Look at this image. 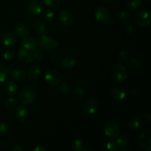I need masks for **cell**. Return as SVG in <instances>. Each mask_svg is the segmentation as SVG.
<instances>
[{"label": "cell", "mask_w": 151, "mask_h": 151, "mask_svg": "<svg viewBox=\"0 0 151 151\" xmlns=\"http://www.w3.org/2000/svg\"><path fill=\"white\" fill-rule=\"evenodd\" d=\"M15 116L18 120L20 121V122H24L27 119L28 111L24 107L20 106V107H18L16 109V111H15Z\"/></svg>", "instance_id": "ffe728a7"}, {"label": "cell", "mask_w": 151, "mask_h": 151, "mask_svg": "<svg viewBox=\"0 0 151 151\" xmlns=\"http://www.w3.org/2000/svg\"><path fill=\"white\" fill-rule=\"evenodd\" d=\"M41 73L40 66L36 64H34L29 68L27 71V75L30 78H37Z\"/></svg>", "instance_id": "cb8c5ba5"}, {"label": "cell", "mask_w": 151, "mask_h": 151, "mask_svg": "<svg viewBox=\"0 0 151 151\" xmlns=\"http://www.w3.org/2000/svg\"><path fill=\"white\" fill-rule=\"evenodd\" d=\"M3 57L7 60H11L14 57V52H13V50H6L4 52V54H3Z\"/></svg>", "instance_id": "d590c367"}, {"label": "cell", "mask_w": 151, "mask_h": 151, "mask_svg": "<svg viewBox=\"0 0 151 151\" xmlns=\"http://www.w3.org/2000/svg\"><path fill=\"white\" fill-rule=\"evenodd\" d=\"M33 56L34 58L38 60H41L44 58V54H43L41 51H39V50H35V51L34 52Z\"/></svg>", "instance_id": "f35d334b"}, {"label": "cell", "mask_w": 151, "mask_h": 151, "mask_svg": "<svg viewBox=\"0 0 151 151\" xmlns=\"http://www.w3.org/2000/svg\"><path fill=\"white\" fill-rule=\"evenodd\" d=\"M10 75L15 81H22L25 78V72L22 69H13L10 72Z\"/></svg>", "instance_id": "d4e9b609"}, {"label": "cell", "mask_w": 151, "mask_h": 151, "mask_svg": "<svg viewBox=\"0 0 151 151\" xmlns=\"http://www.w3.org/2000/svg\"><path fill=\"white\" fill-rule=\"evenodd\" d=\"M27 11L29 14L32 16H37L39 15L42 11V5L39 1H34L29 4L27 7Z\"/></svg>", "instance_id": "5bb4252c"}, {"label": "cell", "mask_w": 151, "mask_h": 151, "mask_svg": "<svg viewBox=\"0 0 151 151\" xmlns=\"http://www.w3.org/2000/svg\"><path fill=\"white\" fill-rule=\"evenodd\" d=\"M15 32L21 38L27 36L29 32V27L24 23H19L15 27Z\"/></svg>", "instance_id": "2e32d148"}, {"label": "cell", "mask_w": 151, "mask_h": 151, "mask_svg": "<svg viewBox=\"0 0 151 151\" xmlns=\"http://www.w3.org/2000/svg\"><path fill=\"white\" fill-rule=\"evenodd\" d=\"M44 17L48 22H52L55 18V14L54 12L51 10H47L44 12Z\"/></svg>", "instance_id": "4dcf8cb0"}, {"label": "cell", "mask_w": 151, "mask_h": 151, "mask_svg": "<svg viewBox=\"0 0 151 151\" xmlns=\"http://www.w3.org/2000/svg\"><path fill=\"white\" fill-rule=\"evenodd\" d=\"M101 149L103 150L115 151L117 150V145H116L115 142L108 140V141H106L104 143H103L101 146Z\"/></svg>", "instance_id": "4316f807"}, {"label": "cell", "mask_w": 151, "mask_h": 151, "mask_svg": "<svg viewBox=\"0 0 151 151\" xmlns=\"http://www.w3.org/2000/svg\"><path fill=\"white\" fill-rule=\"evenodd\" d=\"M111 76L117 82H123L128 77V69L122 63H116L111 69Z\"/></svg>", "instance_id": "6da1fadb"}, {"label": "cell", "mask_w": 151, "mask_h": 151, "mask_svg": "<svg viewBox=\"0 0 151 151\" xmlns=\"http://www.w3.org/2000/svg\"><path fill=\"white\" fill-rule=\"evenodd\" d=\"M32 150L34 151H46V149L44 147H41V146H37V147H35Z\"/></svg>", "instance_id": "ee69618b"}, {"label": "cell", "mask_w": 151, "mask_h": 151, "mask_svg": "<svg viewBox=\"0 0 151 151\" xmlns=\"http://www.w3.org/2000/svg\"><path fill=\"white\" fill-rule=\"evenodd\" d=\"M38 46L45 50H53L58 47V42L53 38L46 35L39 36Z\"/></svg>", "instance_id": "277c9868"}, {"label": "cell", "mask_w": 151, "mask_h": 151, "mask_svg": "<svg viewBox=\"0 0 151 151\" xmlns=\"http://www.w3.org/2000/svg\"><path fill=\"white\" fill-rule=\"evenodd\" d=\"M76 59L73 57H71V56H69V57H65L60 61L61 66L66 69H72V68L75 67V65H76Z\"/></svg>", "instance_id": "d6986e66"}, {"label": "cell", "mask_w": 151, "mask_h": 151, "mask_svg": "<svg viewBox=\"0 0 151 151\" xmlns=\"http://www.w3.org/2000/svg\"><path fill=\"white\" fill-rule=\"evenodd\" d=\"M142 4V0H128L127 5L131 9H137Z\"/></svg>", "instance_id": "f546056e"}, {"label": "cell", "mask_w": 151, "mask_h": 151, "mask_svg": "<svg viewBox=\"0 0 151 151\" xmlns=\"http://www.w3.org/2000/svg\"><path fill=\"white\" fill-rule=\"evenodd\" d=\"M8 131V126L4 122H0V134H5Z\"/></svg>", "instance_id": "74e56055"}, {"label": "cell", "mask_w": 151, "mask_h": 151, "mask_svg": "<svg viewBox=\"0 0 151 151\" xmlns=\"http://www.w3.org/2000/svg\"><path fill=\"white\" fill-rule=\"evenodd\" d=\"M5 92L9 95H15L18 91V86L13 81H8L4 86Z\"/></svg>", "instance_id": "7402d4cb"}, {"label": "cell", "mask_w": 151, "mask_h": 151, "mask_svg": "<svg viewBox=\"0 0 151 151\" xmlns=\"http://www.w3.org/2000/svg\"><path fill=\"white\" fill-rule=\"evenodd\" d=\"M98 109V103L94 99H89L86 100L84 104L83 110L86 114L93 115Z\"/></svg>", "instance_id": "30bf717a"}, {"label": "cell", "mask_w": 151, "mask_h": 151, "mask_svg": "<svg viewBox=\"0 0 151 151\" xmlns=\"http://www.w3.org/2000/svg\"><path fill=\"white\" fill-rule=\"evenodd\" d=\"M17 57L18 59L23 63H29L33 60V55L26 49L25 50L22 49V50H19L18 52Z\"/></svg>", "instance_id": "8fae6325"}, {"label": "cell", "mask_w": 151, "mask_h": 151, "mask_svg": "<svg viewBox=\"0 0 151 151\" xmlns=\"http://www.w3.org/2000/svg\"><path fill=\"white\" fill-rule=\"evenodd\" d=\"M58 60H59L58 55H55V54L52 55L51 57H50V60H51V61L54 63H57V62L58 61Z\"/></svg>", "instance_id": "60d3db41"}, {"label": "cell", "mask_w": 151, "mask_h": 151, "mask_svg": "<svg viewBox=\"0 0 151 151\" xmlns=\"http://www.w3.org/2000/svg\"><path fill=\"white\" fill-rule=\"evenodd\" d=\"M45 81H47L49 85L52 86H55L60 83L61 76L58 71L53 69H49L46 71L45 75H44Z\"/></svg>", "instance_id": "3957f363"}, {"label": "cell", "mask_w": 151, "mask_h": 151, "mask_svg": "<svg viewBox=\"0 0 151 151\" xmlns=\"http://www.w3.org/2000/svg\"><path fill=\"white\" fill-rule=\"evenodd\" d=\"M58 90L59 92L61 93V94H66V93L69 91V85L66 83H63L62 85H60V86L58 87Z\"/></svg>", "instance_id": "8d00e7d4"}, {"label": "cell", "mask_w": 151, "mask_h": 151, "mask_svg": "<svg viewBox=\"0 0 151 151\" xmlns=\"http://www.w3.org/2000/svg\"><path fill=\"white\" fill-rule=\"evenodd\" d=\"M145 119H147L148 122H150L151 121V114H150V111H147L145 113Z\"/></svg>", "instance_id": "b9f144b4"}, {"label": "cell", "mask_w": 151, "mask_h": 151, "mask_svg": "<svg viewBox=\"0 0 151 151\" xmlns=\"http://www.w3.org/2000/svg\"><path fill=\"white\" fill-rule=\"evenodd\" d=\"M22 44L24 48L28 50H34L38 47V41L32 36L24 37Z\"/></svg>", "instance_id": "7c38bea8"}, {"label": "cell", "mask_w": 151, "mask_h": 151, "mask_svg": "<svg viewBox=\"0 0 151 151\" xmlns=\"http://www.w3.org/2000/svg\"><path fill=\"white\" fill-rule=\"evenodd\" d=\"M1 41L4 45L6 47H11L15 43V36L12 32H6L1 38Z\"/></svg>", "instance_id": "44dd1931"}, {"label": "cell", "mask_w": 151, "mask_h": 151, "mask_svg": "<svg viewBox=\"0 0 151 151\" xmlns=\"http://www.w3.org/2000/svg\"><path fill=\"white\" fill-rule=\"evenodd\" d=\"M129 57V52L126 50H121L118 53V59L120 62H124Z\"/></svg>", "instance_id": "1f68e13d"}, {"label": "cell", "mask_w": 151, "mask_h": 151, "mask_svg": "<svg viewBox=\"0 0 151 151\" xmlns=\"http://www.w3.org/2000/svg\"><path fill=\"white\" fill-rule=\"evenodd\" d=\"M58 19L60 24L65 26H69L73 22V16L72 13L66 9L60 10L58 14Z\"/></svg>", "instance_id": "9c48e42d"}, {"label": "cell", "mask_w": 151, "mask_h": 151, "mask_svg": "<svg viewBox=\"0 0 151 151\" xmlns=\"http://www.w3.org/2000/svg\"><path fill=\"white\" fill-rule=\"evenodd\" d=\"M84 89L83 87L78 86L72 91L71 93V97L75 100H81L84 96Z\"/></svg>", "instance_id": "603a6c76"}, {"label": "cell", "mask_w": 151, "mask_h": 151, "mask_svg": "<svg viewBox=\"0 0 151 151\" xmlns=\"http://www.w3.org/2000/svg\"><path fill=\"white\" fill-rule=\"evenodd\" d=\"M138 142L143 150L146 151L151 150V131L150 130L143 131L140 134Z\"/></svg>", "instance_id": "8992f818"}, {"label": "cell", "mask_w": 151, "mask_h": 151, "mask_svg": "<svg viewBox=\"0 0 151 151\" xmlns=\"http://www.w3.org/2000/svg\"><path fill=\"white\" fill-rule=\"evenodd\" d=\"M7 73H8L7 69L3 66L0 65V83L5 81L7 76Z\"/></svg>", "instance_id": "d6a6232c"}, {"label": "cell", "mask_w": 151, "mask_h": 151, "mask_svg": "<svg viewBox=\"0 0 151 151\" xmlns=\"http://www.w3.org/2000/svg\"><path fill=\"white\" fill-rule=\"evenodd\" d=\"M127 126L131 130H139L142 128L143 123L139 118L131 117L127 122Z\"/></svg>", "instance_id": "ac0fdd59"}, {"label": "cell", "mask_w": 151, "mask_h": 151, "mask_svg": "<svg viewBox=\"0 0 151 151\" xmlns=\"http://www.w3.org/2000/svg\"><path fill=\"white\" fill-rule=\"evenodd\" d=\"M72 149L76 151H81L85 150L86 148H84V145L82 139L78 137H75L72 139Z\"/></svg>", "instance_id": "484cf974"}, {"label": "cell", "mask_w": 151, "mask_h": 151, "mask_svg": "<svg viewBox=\"0 0 151 151\" xmlns=\"http://www.w3.org/2000/svg\"><path fill=\"white\" fill-rule=\"evenodd\" d=\"M104 134L109 139H114L116 138L120 134V128L119 125L115 122H109L105 125L104 128Z\"/></svg>", "instance_id": "5b68a950"}, {"label": "cell", "mask_w": 151, "mask_h": 151, "mask_svg": "<svg viewBox=\"0 0 151 151\" xmlns=\"http://www.w3.org/2000/svg\"><path fill=\"white\" fill-rule=\"evenodd\" d=\"M135 22L142 27H147L150 26L151 19L148 12L139 11L134 16Z\"/></svg>", "instance_id": "52a82bcc"}, {"label": "cell", "mask_w": 151, "mask_h": 151, "mask_svg": "<svg viewBox=\"0 0 151 151\" xmlns=\"http://www.w3.org/2000/svg\"><path fill=\"white\" fill-rule=\"evenodd\" d=\"M116 144L117 145V147L120 149L122 151H127L129 150V140L128 138L125 136H120L116 139Z\"/></svg>", "instance_id": "e0dca14e"}, {"label": "cell", "mask_w": 151, "mask_h": 151, "mask_svg": "<svg viewBox=\"0 0 151 151\" xmlns=\"http://www.w3.org/2000/svg\"><path fill=\"white\" fill-rule=\"evenodd\" d=\"M33 27L35 29V31L38 33V36H43V35H47V28H46V25L43 21L41 19H36L35 22H33Z\"/></svg>", "instance_id": "9a60e30c"}, {"label": "cell", "mask_w": 151, "mask_h": 151, "mask_svg": "<svg viewBox=\"0 0 151 151\" xmlns=\"http://www.w3.org/2000/svg\"><path fill=\"white\" fill-rule=\"evenodd\" d=\"M16 103H17V101H16V99L8 98L5 101L4 106L7 109H13V108H14L16 106Z\"/></svg>", "instance_id": "836d02e7"}, {"label": "cell", "mask_w": 151, "mask_h": 151, "mask_svg": "<svg viewBox=\"0 0 151 151\" xmlns=\"http://www.w3.org/2000/svg\"><path fill=\"white\" fill-rule=\"evenodd\" d=\"M105 1H107V2H111V1H114V0H104Z\"/></svg>", "instance_id": "f6af8a7d"}, {"label": "cell", "mask_w": 151, "mask_h": 151, "mask_svg": "<svg viewBox=\"0 0 151 151\" xmlns=\"http://www.w3.org/2000/svg\"><path fill=\"white\" fill-rule=\"evenodd\" d=\"M110 94L113 99L116 100H123L126 97L127 93L122 87H113L110 91Z\"/></svg>", "instance_id": "4fadbf2b"}, {"label": "cell", "mask_w": 151, "mask_h": 151, "mask_svg": "<svg viewBox=\"0 0 151 151\" xmlns=\"http://www.w3.org/2000/svg\"><path fill=\"white\" fill-rule=\"evenodd\" d=\"M35 94L30 87H26L21 91L19 94V100L25 106H29L35 101Z\"/></svg>", "instance_id": "7a4b0ae2"}, {"label": "cell", "mask_w": 151, "mask_h": 151, "mask_svg": "<svg viewBox=\"0 0 151 151\" xmlns=\"http://www.w3.org/2000/svg\"><path fill=\"white\" fill-rule=\"evenodd\" d=\"M44 4L51 7H55L59 5L60 0H44Z\"/></svg>", "instance_id": "e575fe53"}, {"label": "cell", "mask_w": 151, "mask_h": 151, "mask_svg": "<svg viewBox=\"0 0 151 151\" xmlns=\"http://www.w3.org/2000/svg\"><path fill=\"white\" fill-rule=\"evenodd\" d=\"M12 150H13V151H22V150H24V149L22 148L21 146L16 145V146H15V147H13V148H12Z\"/></svg>", "instance_id": "7bdbcfd3"}, {"label": "cell", "mask_w": 151, "mask_h": 151, "mask_svg": "<svg viewBox=\"0 0 151 151\" xmlns=\"http://www.w3.org/2000/svg\"><path fill=\"white\" fill-rule=\"evenodd\" d=\"M136 31H137V26L134 24L130 25L128 27V29H127V32L129 34H134Z\"/></svg>", "instance_id": "ab89813d"}, {"label": "cell", "mask_w": 151, "mask_h": 151, "mask_svg": "<svg viewBox=\"0 0 151 151\" xmlns=\"http://www.w3.org/2000/svg\"><path fill=\"white\" fill-rule=\"evenodd\" d=\"M0 58H1V54H0Z\"/></svg>", "instance_id": "bcb514c9"}, {"label": "cell", "mask_w": 151, "mask_h": 151, "mask_svg": "<svg viewBox=\"0 0 151 151\" xmlns=\"http://www.w3.org/2000/svg\"><path fill=\"white\" fill-rule=\"evenodd\" d=\"M118 19H119V21L123 23H128L131 21V16L130 15L129 13L126 11H121L120 13L118 14Z\"/></svg>", "instance_id": "f1b7e54d"}, {"label": "cell", "mask_w": 151, "mask_h": 151, "mask_svg": "<svg viewBox=\"0 0 151 151\" xmlns=\"http://www.w3.org/2000/svg\"><path fill=\"white\" fill-rule=\"evenodd\" d=\"M95 17L101 23H108L111 19L110 12L106 7L101 6L96 9Z\"/></svg>", "instance_id": "ba28073f"}, {"label": "cell", "mask_w": 151, "mask_h": 151, "mask_svg": "<svg viewBox=\"0 0 151 151\" xmlns=\"http://www.w3.org/2000/svg\"><path fill=\"white\" fill-rule=\"evenodd\" d=\"M128 66L132 70H137L141 67V61L137 58H133L128 62Z\"/></svg>", "instance_id": "83f0119b"}]
</instances>
